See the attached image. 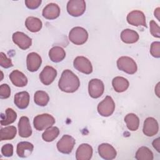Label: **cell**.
Masks as SVG:
<instances>
[{
	"label": "cell",
	"mask_w": 160,
	"mask_h": 160,
	"mask_svg": "<svg viewBox=\"0 0 160 160\" xmlns=\"http://www.w3.org/2000/svg\"><path fill=\"white\" fill-rule=\"evenodd\" d=\"M49 57L54 62L62 61L66 57V52L64 49L60 46H54L49 51Z\"/></svg>",
	"instance_id": "d4e9b609"
},
{
	"label": "cell",
	"mask_w": 160,
	"mask_h": 160,
	"mask_svg": "<svg viewBox=\"0 0 160 160\" xmlns=\"http://www.w3.org/2000/svg\"><path fill=\"white\" fill-rule=\"evenodd\" d=\"M150 53L154 58H159L160 57V42L159 41L153 42L151 44Z\"/></svg>",
	"instance_id": "1f68e13d"
},
{
	"label": "cell",
	"mask_w": 160,
	"mask_h": 160,
	"mask_svg": "<svg viewBox=\"0 0 160 160\" xmlns=\"http://www.w3.org/2000/svg\"><path fill=\"white\" fill-rule=\"evenodd\" d=\"M6 115L4 118L1 116V126H7L14 122L17 118V113L11 108L6 109Z\"/></svg>",
	"instance_id": "4dcf8cb0"
},
{
	"label": "cell",
	"mask_w": 160,
	"mask_h": 160,
	"mask_svg": "<svg viewBox=\"0 0 160 160\" xmlns=\"http://www.w3.org/2000/svg\"><path fill=\"white\" fill-rule=\"evenodd\" d=\"M104 85L103 82L99 79H92L88 84V92L92 98H98L103 94Z\"/></svg>",
	"instance_id": "ba28073f"
},
{
	"label": "cell",
	"mask_w": 160,
	"mask_h": 160,
	"mask_svg": "<svg viewBox=\"0 0 160 160\" xmlns=\"http://www.w3.org/2000/svg\"><path fill=\"white\" fill-rule=\"evenodd\" d=\"M0 65L4 68H9L13 66L11 59L8 58L6 55L2 52L0 53Z\"/></svg>",
	"instance_id": "d6a6232c"
},
{
	"label": "cell",
	"mask_w": 160,
	"mask_h": 160,
	"mask_svg": "<svg viewBox=\"0 0 160 160\" xmlns=\"http://www.w3.org/2000/svg\"><path fill=\"white\" fill-rule=\"evenodd\" d=\"M74 68L81 72L86 74H89L92 72V66L90 61L84 56L76 57L74 61Z\"/></svg>",
	"instance_id": "9c48e42d"
},
{
	"label": "cell",
	"mask_w": 160,
	"mask_h": 160,
	"mask_svg": "<svg viewBox=\"0 0 160 160\" xmlns=\"http://www.w3.org/2000/svg\"><path fill=\"white\" fill-rule=\"evenodd\" d=\"M12 38L14 43L23 50L28 49L32 44V39L22 32L13 33Z\"/></svg>",
	"instance_id": "8fae6325"
},
{
	"label": "cell",
	"mask_w": 160,
	"mask_h": 160,
	"mask_svg": "<svg viewBox=\"0 0 160 160\" xmlns=\"http://www.w3.org/2000/svg\"><path fill=\"white\" fill-rule=\"evenodd\" d=\"M9 79L12 83L17 87H24L28 84L27 77L18 70L12 71L9 74Z\"/></svg>",
	"instance_id": "d6986e66"
},
{
	"label": "cell",
	"mask_w": 160,
	"mask_h": 160,
	"mask_svg": "<svg viewBox=\"0 0 160 160\" xmlns=\"http://www.w3.org/2000/svg\"><path fill=\"white\" fill-rule=\"evenodd\" d=\"M98 153L104 159L111 160L116 157L117 152L114 147L108 143H102L98 146Z\"/></svg>",
	"instance_id": "5bb4252c"
},
{
	"label": "cell",
	"mask_w": 160,
	"mask_h": 160,
	"mask_svg": "<svg viewBox=\"0 0 160 160\" xmlns=\"http://www.w3.org/2000/svg\"><path fill=\"white\" fill-rule=\"evenodd\" d=\"M159 82L158 83L156 87L155 88V92L156 94V95L159 97Z\"/></svg>",
	"instance_id": "ab89813d"
},
{
	"label": "cell",
	"mask_w": 160,
	"mask_h": 160,
	"mask_svg": "<svg viewBox=\"0 0 160 160\" xmlns=\"http://www.w3.org/2000/svg\"><path fill=\"white\" fill-rule=\"evenodd\" d=\"M80 86L79 78L71 70L66 69L62 74L58 82L60 90L68 93L76 91Z\"/></svg>",
	"instance_id": "6da1fadb"
},
{
	"label": "cell",
	"mask_w": 160,
	"mask_h": 160,
	"mask_svg": "<svg viewBox=\"0 0 160 160\" xmlns=\"http://www.w3.org/2000/svg\"><path fill=\"white\" fill-rule=\"evenodd\" d=\"M159 9L160 8H157L155 11H154V16L158 19V21H159V15H160V12H159Z\"/></svg>",
	"instance_id": "f35d334b"
},
{
	"label": "cell",
	"mask_w": 160,
	"mask_h": 160,
	"mask_svg": "<svg viewBox=\"0 0 160 160\" xmlns=\"http://www.w3.org/2000/svg\"><path fill=\"white\" fill-rule=\"evenodd\" d=\"M15 105L21 109H26L29 103V94L27 91H22L16 93L14 97Z\"/></svg>",
	"instance_id": "ffe728a7"
},
{
	"label": "cell",
	"mask_w": 160,
	"mask_h": 160,
	"mask_svg": "<svg viewBox=\"0 0 160 160\" xmlns=\"http://www.w3.org/2000/svg\"><path fill=\"white\" fill-rule=\"evenodd\" d=\"M55 123V119L51 114L45 113L37 115L33 120L34 128L38 131L47 129Z\"/></svg>",
	"instance_id": "7a4b0ae2"
},
{
	"label": "cell",
	"mask_w": 160,
	"mask_h": 160,
	"mask_svg": "<svg viewBox=\"0 0 160 160\" xmlns=\"http://www.w3.org/2000/svg\"><path fill=\"white\" fill-rule=\"evenodd\" d=\"M159 130V125L156 119L152 117L147 118L143 125V133L149 137L156 135Z\"/></svg>",
	"instance_id": "4fadbf2b"
},
{
	"label": "cell",
	"mask_w": 160,
	"mask_h": 160,
	"mask_svg": "<svg viewBox=\"0 0 160 160\" xmlns=\"http://www.w3.org/2000/svg\"><path fill=\"white\" fill-rule=\"evenodd\" d=\"M124 121L128 128L132 131H136L139 126V119L134 113H129L126 115Z\"/></svg>",
	"instance_id": "484cf974"
},
{
	"label": "cell",
	"mask_w": 160,
	"mask_h": 160,
	"mask_svg": "<svg viewBox=\"0 0 160 160\" xmlns=\"http://www.w3.org/2000/svg\"><path fill=\"white\" fill-rule=\"evenodd\" d=\"M41 3V0H26L25 4L26 7L30 9H35L38 8Z\"/></svg>",
	"instance_id": "8d00e7d4"
},
{
	"label": "cell",
	"mask_w": 160,
	"mask_h": 160,
	"mask_svg": "<svg viewBox=\"0 0 160 160\" xmlns=\"http://www.w3.org/2000/svg\"><path fill=\"white\" fill-rule=\"evenodd\" d=\"M86 2L84 0H70L67 4V11L72 16L78 17L84 14Z\"/></svg>",
	"instance_id": "8992f818"
},
{
	"label": "cell",
	"mask_w": 160,
	"mask_h": 160,
	"mask_svg": "<svg viewBox=\"0 0 160 160\" xmlns=\"http://www.w3.org/2000/svg\"><path fill=\"white\" fill-rule=\"evenodd\" d=\"M135 158L138 160H152L154 158L152 152L146 146H142L138 149Z\"/></svg>",
	"instance_id": "83f0119b"
},
{
	"label": "cell",
	"mask_w": 160,
	"mask_h": 160,
	"mask_svg": "<svg viewBox=\"0 0 160 160\" xmlns=\"http://www.w3.org/2000/svg\"><path fill=\"white\" fill-rule=\"evenodd\" d=\"M60 8L55 3L51 2L47 4L42 10V16L47 19H54L60 15Z\"/></svg>",
	"instance_id": "e0dca14e"
},
{
	"label": "cell",
	"mask_w": 160,
	"mask_h": 160,
	"mask_svg": "<svg viewBox=\"0 0 160 160\" xmlns=\"http://www.w3.org/2000/svg\"><path fill=\"white\" fill-rule=\"evenodd\" d=\"M25 26L29 31L32 32H36L41 29L42 23L39 18L29 16L27 18L25 21Z\"/></svg>",
	"instance_id": "cb8c5ba5"
},
{
	"label": "cell",
	"mask_w": 160,
	"mask_h": 160,
	"mask_svg": "<svg viewBox=\"0 0 160 160\" xmlns=\"http://www.w3.org/2000/svg\"><path fill=\"white\" fill-rule=\"evenodd\" d=\"M150 26V32L151 34L155 38H159L160 37V30L159 26L158 24L153 20H151L149 22Z\"/></svg>",
	"instance_id": "e575fe53"
},
{
	"label": "cell",
	"mask_w": 160,
	"mask_h": 160,
	"mask_svg": "<svg viewBox=\"0 0 160 160\" xmlns=\"http://www.w3.org/2000/svg\"><path fill=\"white\" fill-rule=\"evenodd\" d=\"M59 134V128L56 126H51V128L45 130L42 134V138L43 140L46 142H51L57 138Z\"/></svg>",
	"instance_id": "f1b7e54d"
},
{
	"label": "cell",
	"mask_w": 160,
	"mask_h": 160,
	"mask_svg": "<svg viewBox=\"0 0 160 160\" xmlns=\"http://www.w3.org/2000/svg\"><path fill=\"white\" fill-rule=\"evenodd\" d=\"M1 153L4 156L11 157L13 155V146L11 144H6L1 148Z\"/></svg>",
	"instance_id": "d590c367"
},
{
	"label": "cell",
	"mask_w": 160,
	"mask_h": 160,
	"mask_svg": "<svg viewBox=\"0 0 160 160\" xmlns=\"http://www.w3.org/2000/svg\"><path fill=\"white\" fill-rule=\"evenodd\" d=\"M153 148L158 152H160V138H158L156 139H154L152 142Z\"/></svg>",
	"instance_id": "74e56055"
},
{
	"label": "cell",
	"mask_w": 160,
	"mask_h": 160,
	"mask_svg": "<svg viewBox=\"0 0 160 160\" xmlns=\"http://www.w3.org/2000/svg\"><path fill=\"white\" fill-rule=\"evenodd\" d=\"M88 38L87 31L82 27H74L69 33V39L76 45L84 44Z\"/></svg>",
	"instance_id": "3957f363"
},
{
	"label": "cell",
	"mask_w": 160,
	"mask_h": 160,
	"mask_svg": "<svg viewBox=\"0 0 160 160\" xmlns=\"http://www.w3.org/2000/svg\"><path fill=\"white\" fill-rule=\"evenodd\" d=\"M75 142L74 138L68 134L64 135L57 142L58 150L63 154H69L71 152Z\"/></svg>",
	"instance_id": "52a82bcc"
},
{
	"label": "cell",
	"mask_w": 160,
	"mask_h": 160,
	"mask_svg": "<svg viewBox=\"0 0 160 160\" xmlns=\"http://www.w3.org/2000/svg\"><path fill=\"white\" fill-rule=\"evenodd\" d=\"M19 135L22 138H28L32 134L29 119L27 116H22L18 122Z\"/></svg>",
	"instance_id": "2e32d148"
},
{
	"label": "cell",
	"mask_w": 160,
	"mask_h": 160,
	"mask_svg": "<svg viewBox=\"0 0 160 160\" xmlns=\"http://www.w3.org/2000/svg\"><path fill=\"white\" fill-rule=\"evenodd\" d=\"M115 109V103L112 98L107 96L98 105V113L104 117H108L112 114Z\"/></svg>",
	"instance_id": "5b68a950"
},
{
	"label": "cell",
	"mask_w": 160,
	"mask_h": 160,
	"mask_svg": "<svg viewBox=\"0 0 160 160\" xmlns=\"http://www.w3.org/2000/svg\"><path fill=\"white\" fill-rule=\"evenodd\" d=\"M34 146L32 143L28 141L20 142L18 144L16 148V152L20 158H27L32 152Z\"/></svg>",
	"instance_id": "44dd1931"
},
{
	"label": "cell",
	"mask_w": 160,
	"mask_h": 160,
	"mask_svg": "<svg viewBox=\"0 0 160 160\" xmlns=\"http://www.w3.org/2000/svg\"><path fill=\"white\" fill-rule=\"evenodd\" d=\"M11 95V89L8 84H2L0 86V98L1 99H7Z\"/></svg>",
	"instance_id": "836d02e7"
},
{
	"label": "cell",
	"mask_w": 160,
	"mask_h": 160,
	"mask_svg": "<svg viewBox=\"0 0 160 160\" xmlns=\"http://www.w3.org/2000/svg\"><path fill=\"white\" fill-rule=\"evenodd\" d=\"M92 156V147L86 143L81 144L76 152V159L77 160H89Z\"/></svg>",
	"instance_id": "ac0fdd59"
},
{
	"label": "cell",
	"mask_w": 160,
	"mask_h": 160,
	"mask_svg": "<svg viewBox=\"0 0 160 160\" xmlns=\"http://www.w3.org/2000/svg\"><path fill=\"white\" fill-rule=\"evenodd\" d=\"M112 85L115 91L118 92H122L128 89L129 86V81L125 78L117 76L113 78Z\"/></svg>",
	"instance_id": "603a6c76"
},
{
	"label": "cell",
	"mask_w": 160,
	"mask_h": 160,
	"mask_svg": "<svg viewBox=\"0 0 160 160\" xmlns=\"http://www.w3.org/2000/svg\"><path fill=\"white\" fill-rule=\"evenodd\" d=\"M42 63L41 56L36 52H32L28 54L26 58L28 70L30 72H35L39 69Z\"/></svg>",
	"instance_id": "9a60e30c"
},
{
	"label": "cell",
	"mask_w": 160,
	"mask_h": 160,
	"mask_svg": "<svg viewBox=\"0 0 160 160\" xmlns=\"http://www.w3.org/2000/svg\"><path fill=\"white\" fill-rule=\"evenodd\" d=\"M126 19L128 22L131 25L135 26H142L147 28L145 15L141 11L134 10L130 12L128 14Z\"/></svg>",
	"instance_id": "30bf717a"
},
{
	"label": "cell",
	"mask_w": 160,
	"mask_h": 160,
	"mask_svg": "<svg viewBox=\"0 0 160 160\" xmlns=\"http://www.w3.org/2000/svg\"><path fill=\"white\" fill-rule=\"evenodd\" d=\"M49 101V97L47 92L43 91H37L34 96V102L40 106H45Z\"/></svg>",
	"instance_id": "f546056e"
},
{
	"label": "cell",
	"mask_w": 160,
	"mask_h": 160,
	"mask_svg": "<svg viewBox=\"0 0 160 160\" xmlns=\"http://www.w3.org/2000/svg\"><path fill=\"white\" fill-rule=\"evenodd\" d=\"M17 130L15 126H10L4 128H1L0 131V139L4 140H11L16 135Z\"/></svg>",
	"instance_id": "4316f807"
},
{
	"label": "cell",
	"mask_w": 160,
	"mask_h": 160,
	"mask_svg": "<svg viewBox=\"0 0 160 160\" xmlns=\"http://www.w3.org/2000/svg\"><path fill=\"white\" fill-rule=\"evenodd\" d=\"M118 68L129 74H134L138 70V66L133 59L128 56H121L117 61Z\"/></svg>",
	"instance_id": "277c9868"
},
{
	"label": "cell",
	"mask_w": 160,
	"mask_h": 160,
	"mask_svg": "<svg viewBox=\"0 0 160 160\" xmlns=\"http://www.w3.org/2000/svg\"><path fill=\"white\" fill-rule=\"evenodd\" d=\"M56 76L57 71L52 66H46L39 74V79L43 84L48 86L54 81Z\"/></svg>",
	"instance_id": "7c38bea8"
},
{
	"label": "cell",
	"mask_w": 160,
	"mask_h": 160,
	"mask_svg": "<svg viewBox=\"0 0 160 160\" xmlns=\"http://www.w3.org/2000/svg\"><path fill=\"white\" fill-rule=\"evenodd\" d=\"M139 38L138 33L130 29H125L121 33L122 41L126 44H132L136 42Z\"/></svg>",
	"instance_id": "7402d4cb"
}]
</instances>
